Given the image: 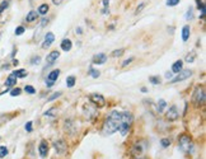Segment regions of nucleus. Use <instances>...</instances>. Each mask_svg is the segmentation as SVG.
I'll return each instance as SVG.
<instances>
[{
	"mask_svg": "<svg viewBox=\"0 0 206 159\" xmlns=\"http://www.w3.org/2000/svg\"><path fill=\"white\" fill-rule=\"evenodd\" d=\"M165 78H168V79H169V78H172V73H167L165 74Z\"/></svg>",
	"mask_w": 206,
	"mask_h": 159,
	"instance_id": "nucleus-45",
	"label": "nucleus"
},
{
	"mask_svg": "<svg viewBox=\"0 0 206 159\" xmlns=\"http://www.w3.org/2000/svg\"><path fill=\"white\" fill-rule=\"evenodd\" d=\"M66 85H68V88H73L75 85V76L74 75H70L66 78Z\"/></svg>",
	"mask_w": 206,
	"mask_h": 159,
	"instance_id": "nucleus-21",
	"label": "nucleus"
},
{
	"mask_svg": "<svg viewBox=\"0 0 206 159\" xmlns=\"http://www.w3.org/2000/svg\"><path fill=\"white\" fill-rule=\"evenodd\" d=\"M60 95H61V92H55L54 94H51L50 97L47 98V101H48V102H52L54 99H57V98L60 97Z\"/></svg>",
	"mask_w": 206,
	"mask_h": 159,
	"instance_id": "nucleus-26",
	"label": "nucleus"
},
{
	"mask_svg": "<svg viewBox=\"0 0 206 159\" xmlns=\"http://www.w3.org/2000/svg\"><path fill=\"white\" fill-rule=\"evenodd\" d=\"M55 111H56V108H51V109H48V111L45 112V116H55Z\"/></svg>",
	"mask_w": 206,
	"mask_h": 159,
	"instance_id": "nucleus-38",
	"label": "nucleus"
},
{
	"mask_svg": "<svg viewBox=\"0 0 206 159\" xmlns=\"http://www.w3.org/2000/svg\"><path fill=\"white\" fill-rule=\"evenodd\" d=\"M60 76V70L56 69V70H52V71L47 75V79L48 82H52V83H55V80H57V78Z\"/></svg>",
	"mask_w": 206,
	"mask_h": 159,
	"instance_id": "nucleus-15",
	"label": "nucleus"
},
{
	"mask_svg": "<svg viewBox=\"0 0 206 159\" xmlns=\"http://www.w3.org/2000/svg\"><path fill=\"white\" fill-rule=\"evenodd\" d=\"M37 18H38V13L36 12V10H31V12L27 14L26 20L28 23H32V22H34V20H37Z\"/></svg>",
	"mask_w": 206,
	"mask_h": 159,
	"instance_id": "nucleus-17",
	"label": "nucleus"
},
{
	"mask_svg": "<svg viewBox=\"0 0 206 159\" xmlns=\"http://www.w3.org/2000/svg\"><path fill=\"white\" fill-rule=\"evenodd\" d=\"M108 4H110V0H103V5H104V8H107Z\"/></svg>",
	"mask_w": 206,
	"mask_h": 159,
	"instance_id": "nucleus-43",
	"label": "nucleus"
},
{
	"mask_svg": "<svg viewBox=\"0 0 206 159\" xmlns=\"http://www.w3.org/2000/svg\"><path fill=\"white\" fill-rule=\"evenodd\" d=\"M8 155V148L6 146H0V158H4Z\"/></svg>",
	"mask_w": 206,
	"mask_h": 159,
	"instance_id": "nucleus-30",
	"label": "nucleus"
},
{
	"mask_svg": "<svg viewBox=\"0 0 206 159\" xmlns=\"http://www.w3.org/2000/svg\"><path fill=\"white\" fill-rule=\"evenodd\" d=\"M20 93H22V89L20 88H14V89L10 90V95L12 97H15V95H19Z\"/></svg>",
	"mask_w": 206,
	"mask_h": 159,
	"instance_id": "nucleus-31",
	"label": "nucleus"
},
{
	"mask_svg": "<svg viewBox=\"0 0 206 159\" xmlns=\"http://www.w3.org/2000/svg\"><path fill=\"white\" fill-rule=\"evenodd\" d=\"M89 101L90 103H93L96 107L98 108H102L106 106V99L102 94H98V93H94V94H90L89 95Z\"/></svg>",
	"mask_w": 206,
	"mask_h": 159,
	"instance_id": "nucleus-5",
	"label": "nucleus"
},
{
	"mask_svg": "<svg viewBox=\"0 0 206 159\" xmlns=\"http://www.w3.org/2000/svg\"><path fill=\"white\" fill-rule=\"evenodd\" d=\"M182 69H183V61L182 60H178V61H176L172 65V73H174V74L179 73Z\"/></svg>",
	"mask_w": 206,
	"mask_h": 159,
	"instance_id": "nucleus-16",
	"label": "nucleus"
},
{
	"mask_svg": "<svg viewBox=\"0 0 206 159\" xmlns=\"http://www.w3.org/2000/svg\"><path fill=\"white\" fill-rule=\"evenodd\" d=\"M8 5H9V0H4V1L0 4V14H1L4 10L8 8Z\"/></svg>",
	"mask_w": 206,
	"mask_h": 159,
	"instance_id": "nucleus-29",
	"label": "nucleus"
},
{
	"mask_svg": "<svg viewBox=\"0 0 206 159\" xmlns=\"http://www.w3.org/2000/svg\"><path fill=\"white\" fill-rule=\"evenodd\" d=\"M195 59H196V52H193V51L186 56V61H187V62H193Z\"/></svg>",
	"mask_w": 206,
	"mask_h": 159,
	"instance_id": "nucleus-25",
	"label": "nucleus"
},
{
	"mask_svg": "<svg viewBox=\"0 0 206 159\" xmlns=\"http://www.w3.org/2000/svg\"><path fill=\"white\" fill-rule=\"evenodd\" d=\"M54 148H55V150H56V153L64 154L66 151V143L64 140H56L54 143Z\"/></svg>",
	"mask_w": 206,
	"mask_h": 159,
	"instance_id": "nucleus-9",
	"label": "nucleus"
},
{
	"mask_svg": "<svg viewBox=\"0 0 206 159\" xmlns=\"http://www.w3.org/2000/svg\"><path fill=\"white\" fill-rule=\"evenodd\" d=\"M60 57V51H51L50 54L47 55V57H46V61H47V64L48 65H51V64H54L56 60Z\"/></svg>",
	"mask_w": 206,
	"mask_h": 159,
	"instance_id": "nucleus-11",
	"label": "nucleus"
},
{
	"mask_svg": "<svg viewBox=\"0 0 206 159\" xmlns=\"http://www.w3.org/2000/svg\"><path fill=\"white\" fill-rule=\"evenodd\" d=\"M192 75V70H181L179 73H177V75L172 79V82L170 83H179V82H183V80L188 79Z\"/></svg>",
	"mask_w": 206,
	"mask_h": 159,
	"instance_id": "nucleus-6",
	"label": "nucleus"
},
{
	"mask_svg": "<svg viewBox=\"0 0 206 159\" xmlns=\"http://www.w3.org/2000/svg\"><path fill=\"white\" fill-rule=\"evenodd\" d=\"M38 151H40V155H41L42 158H45V157L47 155V153H48V144H47L45 140L41 141L40 146H38Z\"/></svg>",
	"mask_w": 206,
	"mask_h": 159,
	"instance_id": "nucleus-12",
	"label": "nucleus"
},
{
	"mask_svg": "<svg viewBox=\"0 0 206 159\" xmlns=\"http://www.w3.org/2000/svg\"><path fill=\"white\" fill-rule=\"evenodd\" d=\"M132 61H134V57H128V59H126L124 62H122V66H124V68H125V66H127L128 64H131Z\"/></svg>",
	"mask_w": 206,
	"mask_h": 159,
	"instance_id": "nucleus-39",
	"label": "nucleus"
},
{
	"mask_svg": "<svg viewBox=\"0 0 206 159\" xmlns=\"http://www.w3.org/2000/svg\"><path fill=\"white\" fill-rule=\"evenodd\" d=\"M144 6H145V4H144V3L139 5V6H138V9H136V14H139V13H140L141 10H142V8H144Z\"/></svg>",
	"mask_w": 206,
	"mask_h": 159,
	"instance_id": "nucleus-41",
	"label": "nucleus"
},
{
	"mask_svg": "<svg viewBox=\"0 0 206 159\" xmlns=\"http://www.w3.org/2000/svg\"><path fill=\"white\" fill-rule=\"evenodd\" d=\"M132 123V116L130 112H122V120H121V125L118 131H121L122 136H126L127 132L130 131V127Z\"/></svg>",
	"mask_w": 206,
	"mask_h": 159,
	"instance_id": "nucleus-3",
	"label": "nucleus"
},
{
	"mask_svg": "<svg viewBox=\"0 0 206 159\" xmlns=\"http://www.w3.org/2000/svg\"><path fill=\"white\" fill-rule=\"evenodd\" d=\"M190 34H191V28L190 26H184L182 28V41L186 42L188 38H190Z\"/></svg>",
	"mask_w": 206,
	"mask_h": 159,
	"instance_id": "nucleus-18",
	"label": "nucleus"
},
{
	"mask_svg": "<svg viewBox=\"0 0 206 159\" xmlns=\"http://www.w3.org/2000/svg\"><path fill=\"white\" fill-rule=\"evenodd\" d=\"M149 82L152 84H154V85H158V84H160L162 82H160V76L159 75H153L149 78Z\"/></svg>",
	"mask_w": 206,
	"mask_h": 159,
	"instance_id": "nucleus-23",
	"label": "nucleus"
},
{
	"mask_svg": "<svg viewBox=\"0 0 206 159\" xmlns=\"http://www.w3.org/2000/svg\"><path fill=\"white\" fill-rule=\"evenodd\" d=\"M52 3H54L55 5H60L62 3V0H52Z\"/></svg>",
	"mask_w": 206,
	"mask_h": 159,
	"instance_id": "nucleus-42",
	"label": "nucleus"
},
{
	"mask_svg": "<svg viewBox=\"0 0 206 159\" xmlns=\"http://www.w3.org/2000/svg\"><path fill=\"white\" fill-rule=\"evenodd\" d=\"M12 74L17 78V79H18V78H26L27 76V71L24 69H18V70H15V71H13Z\"/></svg>",
	"mask_w": 206,
	"mask_h": 159,
	"instance_id": "nucleus-20",
	"label": "nucleus"
},
{
	"mask_svg": "<svg viewBox=\"0 0 206 159\" xmlns=\"http://www.w3.org/2000/svg\"><path fill=\"white\" fill-rule=\"evenodd\" d=\"M54 41H55V34L52 33V32H47L46 36H45V41L42 43V48H43V50L50 48V46L54 43Z\"/></svg>",
	"mask_w": 206,
	"mask_h": 159,
	"instance_id": "nucleus-8",
	"label": "nucleus"
},
{
	"mask_svg": "<svg viewBox=\"0 0 206 159\" xmlns=\"http://www.w3.org/2000/svg\"><path fill=\"white\" fill-rule=\"evenodd\" d=\"M132 153H134V155H136V157H141V155L145 153V145L141 148V143H136L134 149H132Z\"/></svg>",
	"mask_w": 206,
	"mask_h": 159,
	"instance_id": "nucleus-13",
	"label": "nucleus"
},
{
	"mask_svg": "<svg viewBox=\"0 0 206 159\" xmlns=\"http://www.w3.org/2000/svg\"><path fill=\"white\" fill-rule=\"evenodd\" d=\"M24 90H26L28 94H34V93H36V89H34L32 85H26V87H24Z\"/></svg>",
	"mask_w": 206,
	"mask_h": 159,
	"instance_id": "nucleus-32",
	"label": "nucleus"
},
{
	"mask_svg": "<svg viewBox=\"0 0 206 159\" xmlns=\"http://www.w3.org/2000/svg\"><path fill=\"white\" fill-rule=\"evenodd\" d=\"M122 120V112L118 111H112L110 116L106 118V121L103 123V132L104 135H112L116 131H118Z\"/></svg>",
	"mask_w": 206,
	"mask_h": 159,
	"instance_id": "nucleus-1",
	"label": "nucleus"
},
{
	"mask_svg": "<svg viewBox=\"0 0 206 159\" xmlns=\"http://www.w3.org/2000/svg\"><path fill=\"white\" fill-rule=\"evenodd\" d=\"M17 84V78L13 75V74H10V75L6 78V82H5V87H13V85H15Z\"/></svg>",
	"mask_w": 206,
	"mask_h": 159,
	"instance_id": "nucleus-19",
	"label": "nucleus"
},
{
	"mask_svg": "<svg viewBox=\"0 0 206 159\" xmlns=\"http://www.w3.org/2000/svg\"><path fill=\"white\" fill-rule=\"evenodd\" d=\"M192 103L196 107H200L201 104L205 103V89L204 87H196V89L192 95Z\"/></svg>",
	"mask_w": 206,
	"mask_h": 159,
	"instance_id": "nucleus-4",
	"label": "nucleus"
},
{
	"mask_svg": "<svg viewBox=\"0 0 206 159\" xmlns=\"http://www.w3.org/2000/svg\"><path fill=\"white\" fill-rule=\"evenodd\" d=\"M124 52H125L124 48H120V50H115V51L112 52V56H113V57H120V56L124 55Z\"/></svg>",
	"mask_w": 206,
	"mask_h": 159,
	"instance_id": "nucleus-28",
	"label": "nucleus"
},
{
	"mask_svg": "<svg viewBox=\"0 0 206 159\" xmlns=\"http://www.w3.org/2000/svg\"><path fill=\"white\" fill-rule=\"evenodd\" d=\"M24 27L23 26H19V27H17V29H15V34L17 36H20V34H23L24 33Z\"/></svg>",
	"mask_w": 206,
	"mask_h": 159,
	"instance_id": "nucleus-35",
	"label": "nucleus"
},
{
	"mask_svg": "<svg viewBox=\"0 0 206 159\" xmlns=\"http://www.w3.org/2000/svg\"><path fill=\"white\" fill-rule=\"evenodd\" d=\"M48 12V5L47 4H41L40 6H38V14H42V15H45V14H47Z\"/></svg>",
	"mask_w": 206,
	"mask_h": 159,
	"instance_id": "nucleus-22",
	"label": "nucleus"
},
{
	"mask_svg": "<svg viewBox=\"0 0 206 159\" xmlns=\"http://www.w3.org/2000/svg\"><path fill=\"white\" fill-rule=\"evenodd\" d=\"M186 18H187L188 20H191L192 18H193V10H192V8L188 9V12H187V14H186Z\"/></svg>",
	"mask_w": 206,
	"mask_h": 159,
	"instance_id": "nucleus-36",
	"label": "nucleus"
},
{
	"mask_svg": "<svg viewBox=\"0 0 206 159\" xmlns=\"http://www.w3.org/2000/svg\"><path fill=\"white\" fill-rule=\"evenodd\" d=\"M89 75L92 78H94V79H97V78L101 75V73L98 71V70H96V69H90L89 70Z\"/></svg>",
	"mask_w": 206,
	"mask_h": 159,
	"instance_id": "nucleus-27",
	"label": "nucleus"
},
{
	"mask_svg": "<svg viewBox=\"0 0 206 159\" xmlns=\"http://www.w3.org/2000/svg\"><path fill=\"white\" fill-rule=\"evenodd\" d=\"M160 144H162L163 148H168L170 145V140L169 139H162L160 140Z\"/></svg>",
	"mask_w": 206,
	"mask_h": 159,
	"instance_id": "nucleus-33",
	"label": "nucleus"
},
{
	"mask_svg": "<svg viewBox=\"0 0 206 159\" xmlns=\"http://www.w3.org/2000/svg\"><path fill=\"white\" fill-rule=\"evenodd\" d=\"M26 130H27V132H31L32 131V122H27L26 123Z\"/></svg>",
	"mask_w": 206,
	"mask_h": 159,
	"instance_id": "nucleus-40",
	"label": "nucleus"
},
{
	"mask_svg": "<svg viewBox=\"0 0 206 159\" xmlns=\"http://www.w3.org/2000/svg\"><path fill=\"white\" fill-rule=\"evenodd\" d=\"M76 33H82V28H76Z\"/></svg>",
	"mask_w": 206,
	"mask_h": 159,
	"instance_id": "nucleus-47",
	"label": "nucleus"
},
{
	"mask_svg": "<svg viewBox=\"0 0 206 159\" xmlns=\"http://www.w3.org/2000/svg\"><path fill=\"white\" fill-rule=\"evenodd\" d=\"M71 47H73V42L69 40V38H64V40L61 41V50L62 51H70L71 50Z\"/></svg>",
	"mask_w": 206,
	"mask_h": 159,
	"instance_id": "nucleus-14",
	"label": "nucleus"
},
{
	"mask_svg": "<svg viewBox=\"0 0 206 159\" xmlns=\"http://www.w3.org/2000/svg\"><path fill=\"white\" fill-rule=\"evenodd\" d=\"M40 62H41V57H40V56H34V57L32 59V61H31V64H32V65H36V64L38 65Z\"/></svg>",
	"mask_w": 206,
	"mask_h": 159,
	"instance_id": "nucleus-37",
	"label": "nucleus"
},
{
	"mask_svg": "<svg viewBox=\"0 0 206 159\" xmlns=\"http://www.w3.org/2000/svg\"><path fill=\"white\" fill-rule=\"evenodd\" d=\"M181 0H167V5L168 6H176L177 4H179Z\"/></svg>",
	"mask_w": 206,
	"mask_h": 159,
	"instance_id": "nucleus-34",
	"label": "nucleus"
},
{
	"mask_svg": "<svg viewBox=\"0 0 206 159\" xmlns=\"http://www.w3.org/2000/svg\"><path fill=\"white\" fill-rule=\"evenodd\" d=\"M165 107H167V102L164 99H159V102H158V112H159V113H160V112H163Z\"/></svg>",
	"mask_w": 206,
	"mask_h": 159,
	"instance_id": "nucleus-24",
	"label": "nucleus"
},
{
	"mask_svg": "<svg viewBox=\"0 0 206 159\" xmlns=\"http://www.w3.org/2000/svg\"><path fill=\"white\" fill-rule=\"evenodd\" d=\"M93 64H96V65H102L107 61V55L106 54H97L93 56Z\"/></svg>",
	"mask_w": 206,
	"mask_h": 159,
	"instance_id": "nucleus-10",
	"label": "nucleus"
},
{
	"mask_svg": "<svg viewBox=\"0 0 206 159\" xmlns=\"http://www.w3.org/2000/svg\"><path fill=\"white\" fill-rule=\"evenodd\" d=\"M47 23H48V19H42V23H41V26L43 27V26H46Z\"/></svg>",
	"mask_w": 206,
	"mask_h": 159,
	"instance_id": "nucleus-44",
	"label": "nucleus"
},
{
	"mask_svg": "<svg viewBox=\"0 0 206 159\" xmlns=\"http://www.w3.org/2000/svg\"><path fill=\"white\" fill-rule=\"evenodd\" d=\"M178 146H179V149L186 154H192L195 150V146H193V143H192L191 137L186 135V134H182V135L179 136V139H178Z\"/></svg>",
	"mask_w": 206,
	"mask_h": 159,
	"instance_id": "nucleus-2",
	"label": "nucleus"
},
{
	"mask_svg": "<svg viewBox=\"0 0 206 159\" xmlns=\"http://www.w3.org/2000/svg\"><path fill=\"white\" fill-rule=\"evenodd\" d=\"M141 92H142V93H146L148 90H146V88H145V87H142V88H141Z\"/></svg>",
	"mask_w": 206,
	"mask_h": 159,
	"instance_id": "nucleus-46",
	"label": "nucleus"
},
{
	"mask_svg": "<svg viewBox=\"0 0 206 159\" xmlns=\"http://www.w3.org/2000/svg\"><path fill=\"white\" fill-rule=\"evenodd\" d=\"M178 116H179V113H178L177 106H170L169 109L167 111V113H165V117H167L168 121H176V120L178 118Z\"/></svg>",
	"mask_w": 206,
	"mask_h": 159,
	"instance_id": "nucleus-7",
	"label": "nucleus"
}]
</instances>
